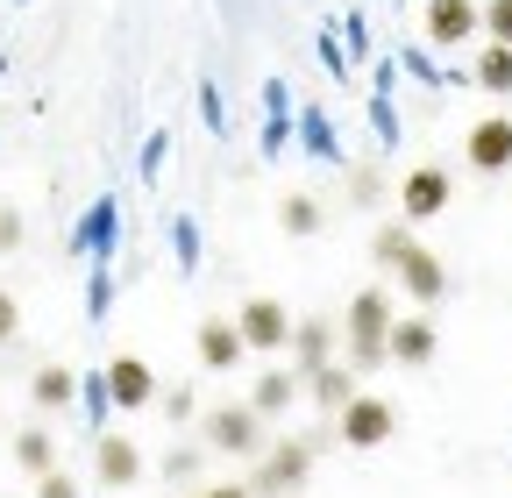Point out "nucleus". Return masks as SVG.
<instances>
[{"label":"nucleus","mask_w":512,"mask_h":498,"mask_svg":"<svg viewBox=\"0 0 512 498\" xmlns=\"http://www.w3.org/2000/svg\"><path fill=\"white\" fill-rule=\"evenodd\" d=\"M370 249H377V264H392V271H399V285H406L420 306H434V299L448 292L441 257H434V249H420L406 228H377V242H370Z\"/></svg>","instance_id":"f257e3e1"},{"label":"nucleus","mask_w":512,"mask_h":498,"mask_svg":"<svg viewBox=\"0 0 512 498\" xmlns=\"http://www.w3.org/2000/svg\"><path fill=\"white\" fill-rule=\"evenodd\" d=\"M392 299L384 292H356L349 299V363L356 370H377L384 356H392Z\"/></svg>","instance_id":"f03ea898"},{"label":"nucleus","mask_w":512,"mask_h":498,"mask_svg":"<svg viewBox=\"0 0 512 498\" xmlns=\"http://www.w3.org/2000/svg\"><path fill=\"white\" fill-rule=\"evenodd\" d=\"M200 434H207V449H221V456H256V449H264V413H256V406H214L200 420Z\"/></svg>","instance_id":"7ed1b4c3"},{"label":"nucleus","mask_w":512,"mask_h":498,"mask_svg":"<svg viewBox=\"0 0 512 498\" xmlns=\"http://www.w3.org/2000/svg\"><path fill=\"white\" fill-rule=\"evenodd\" d=\"M392 427H399L392 399H370V392H356V399L342 406V442H349V449H384V442H392Z\"/></svg>","instance_id":"20e7f679"},{"label":"nucleus","mask_w":512,"mask_h":498,"mask_svg":"<svg viewBox=\"0 0 512 498\" xmlns=\"http://www.w3.org/2000/svg\"><path fill=\"white\" fill-rule=\"evenodd\" d=\"M313 477V449L306 442H285V449H271V456H256V491H264V498H292L299 484Z\"/></svg>","instance_id":"39448f33"},{"label":"nucleus","mask_w":512,"mask_h":498,"mask_svg":"<svg viewBox=\"0 0 512 498\" xmlns=\"http://www.w3.org/2000/svg\"><path fill=\"white\" fill-rule=\"evenodd\" d=\"M235 321H242V335H249V349H285V342L299 335V321L285 314V306H278V299H249V306H242V314H235Z\"/></svg>","instance_id":"423d86ee"},{"label":"nucleus","mask_w":512,"mask_h":498,"mask_svg":"<svg viewBox=\"0 0 512 498\" xmlns=\"http://www.w3.org/2000/svg\"><path fill=\"white\" fill-rule=\"evenodd\" d=\"M463 157H470V171H512V121L484 114L470 129V143H463Z\"/></svg>","instance_id":"0eeeda50"},{"label":"nucleus","mask_w":512,"mask_h":498,"mask_svg":"<svg viewBox=\"0 0 512 498\" xmlns=\"http://www.w3.org/2000/svg\"><path fill=\"white\" fill-rule=\"evenodd\" d=\"M107 399L128 406V413L150 406V399H157V370H150L143 356H114V363H107Z\"/></svg>","instance_id":"6e6552de"},{"label":"nucleus","mask_w":512,"mask_h":498,"mask_svg":"<svg viewBox=\"0 0 512 498\" xmlns=\"http://www.w3.org/2000/svg\"><path fill=\"white\" fill-rule=\"evenodd\" d=\"M484 29V8L477 0H427V36L434 43H470Z\"/></svg>","instance_id":"1a4fd4ad"},{"label":"nucleus","mask_w":512,"mask_h":498,"mask_svg":"<svg viewBox=\"0 0 512 498\" xmlns=\"http://www.w3.org/2000/svg\"><path fill=\"white\" fill-rule=\"evenodd\" d=\"M93 470H100V484L128 491V484L143 477V456H136V442H128V434H100V449H93Z\"/></svg>","instance_id":"9d476101"},{"label":"nucleus","mask_w":512,"mask_h":498,"mask_svg":"<svg viewBox=\"0 0 512 498\" xmlns=\"http://www.w3.org/2000/svg\"><path fill=\"white\" fill-rule=\"evenodd\" d=\"M242 349H249L242 321H200V363H207V370H235Z\"/></svg>","instance_id":"9b49d317"},{"label":"nucleus","mask_w":512,"mask_h":498,"mask_svg":"<svg viewBox=\"0 0 512 498\" xmlns=\"http://www.w3.org/2000/svg\"><path fill=\"white\" fill-rule=\"evenodd\" d=\"M399 207H406V221H434L441 207H448V171H413L406 178V193H399Z\"/></svg>","instance_id":"f8f14e48"},{"label":"nucleus","mask_w":512,"mask_h":498,"mask_svg":"<svg viewBox=\"0 0 512 498\" xmlns=\"http://www.w3.org/2000/svg\"><path fill=\"white\" fill-rule=\"evenodd\" d=\"M434 321H399L392 328V363H406V370H420V363H434Z\"/></svg>","instance_id":"ddd939ff"},{"label":"nucleus","mask_w":512,"mask_h":498,"mask_svg":"<svg viewBox=\"0 0 512 498\" xmlns=\"http://www.w3.org/2000/svg\"><path fill=\"white\" fill-rule=\"evenodd\" d=\"M356 378H363V370H356V363H342V370L328 363V370H313V378H306V385H313V399H320V406H328V413H342V406L356 399Z\"/></svg>","instance_id":"4468645a"},{"label":"nucleus","mask_w":512,"mask_h":498,"mask_svg":"<svg viewBox=\"0 0 512 498\" xmlns=\"http://www.w3.org/2000/svg\"><path fill=\"white\" fill-rule=\"evenodd\" d=\"M299 385H306V370H271V378H256L249 406H256V413H285V406L299 399Z\"/></svg>","instance_id":"2eb2a0df"},{"label":"nucleus","mask_w":512,"mask_h":498,"mask_svg":"<svg viewBox=\"0 0 512 498\" xmlns=\"http://www.w3.org/2000/svg\"><path fill=\"white\" fill-rule=\"evenodd\" d=\"M328 342H335V328H328V321H299L292 356H299V370H306V378H313V370H328Z\"/></svg>","instance_id":"dca6fc26"},{"label":"nucleus","mask_w":512,"mask_h":498,"mask_svg":"<svg viewBox=\"0 0 512 498\" xmlns=\"http://www.w3.org/2000/svg\"><path fill=\"white\" fill-rule=\"evenodd\" d=\"M15 463H22L29 477H50V470H57V449H50L43 427H22V434H15Z\"/></svg>","instance_id":"f3484780"},{"label":"nucleus","mask_w":512,"mask_h":498,"mask_svg":"<svg viewBox=\"0 0 512 498\" xmlns=\"http://www.w3.org/2000/svg\"><path fill=\"white\" fill-rule=\"evenodd\" d=\"M29 392H36V406H50V413H57V406H72V392H79V378H72V370H64V363H43Z\"/></svg>","instance_id":"a211bd4d"},{"label":"nucleus","mask_w":512,"mask_h":498,"mask_svg":"<svg viewBox=\"0 0 512 498\" xmlns=\"http://www.w3.org/2000/svg\"><path fill=\"white\" fill-rule=\"evenodd\" d=\"M477 86H484V93H512V43H491V50L477 57Z\"/></svg>","instance_id":"6ab92c4d"},{"label":"nucleus","mask_w":512,"mask_h":498,"mask_svg":"<svg viewBox=\"0 0 512 498\" xmlns=\"http://www.w3.org/2000/svg\"><path fill=\"white\" fill-rule=\"evenodd\" d=\"M285 228H292V235H313V228H320V207H313L306 193H292V200H285Z\"/></svg>","instance_id":"aec40b11"},{"label":"nucleus","mask_w":512,"mask_h":498,"mask_svg":"<svg viewBox=\"0 0 512 498\" xmlns=\"http://www.w3.org/2000/svg\"><path fill=\"white\" fill-rule=\"evenodd\" d=\"M484 29L491 43H512V0H484Z\"/></svg>","instance_id":"412c9836"},{"label":"nucleus","mask_w":512,"mask_h":498,"mask_svg":"<svg viewBox=\"0 0 512 498\" xmlns=\"http://www.w3.org/2000/svg\"><path fill=\"white\" fill-rule=\"evenodd\" d=\"M200 463H207L200 449H171V456H164V470H171V477H200Z\"/></svg>","instance_id":"4be33fe9"},{"label":"nucleus","mask_w":512,"mask_h":498,"mask_svg":"<svg viewBox=\"0 0 512 498\" xmlns=\"http://www.w3.org/2000/svg\"><path fill=\"white\" fill-rule=\"evenodd\" d=\"M36 498H79V484L64 470H50V477H36Z\"/></svg>","instance_id":"5701e85b"},{"label":"nucleus","mask_w":512,"mask_h":498,"mask_svg":"<svg viewBox=\"0 0 512 498\" xmlns=\"http://www.w3.org/2000/svg\"><path fill=\"white\" fill-rule=\"evenodd\" d=\"M15 335H22V306L0 292V342H15Z\"/></svg>","instance_id":"b1692460"},{"label":"nucleus","mask_w":512,"mask_h":498,"mask_svg":"<svg viewBox=\"0 0 512 498\" xmlns=\"http://www.w3.org/2000/svg\"><path fill=\"white\" fill-rule=\"evenodd\" d=\"M15 242H22V214H15V207H0V257H8Z\"/></svg>","instance_id":"393cba45"},{"label":"nucleus","mask_w":512,"mask_h":498,"mask_svg":"<svg viewBox=\"0 0 512 498\" xmlns=\"http://www.w3.org/2000/svg\"><path fill=\"white\" fill-rule=\"evenodd\" d=\"M192 498H256V484H207V491H192Z\"/></svg>","instance_id":"a878e982"}]
</instances>
